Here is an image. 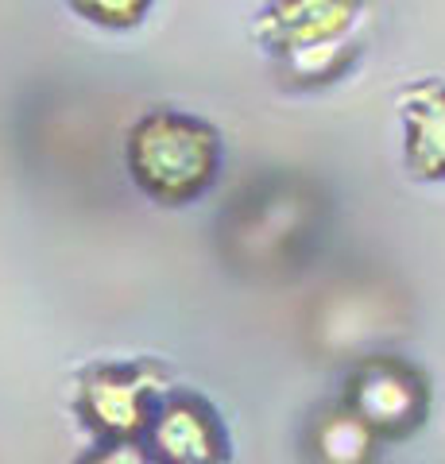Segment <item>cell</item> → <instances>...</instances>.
<instances>
[{
	"mask_svg": "<svg viewBox=\"0 0 445 464\" xmlns=\"http://www.w3.org/2000/svg\"><path fill=\"white\" fill-rule=\"evenodd\" d=\"M361 12L364 0H271L256 24V35L271 54L295 58L344 43Z\"/></svg>",
	"mask_w": 445,
	"mask_h": 464,
	"instance_id": "5",
	"label": "cell"
},
{
	"mask_svg": "<svg viewBox=\"0 0 445 464\" xmlns=\"http://www.w3.org/2000/svg\"><path fill=\"white\" fill-rule=\"evenodd\" d=\"M74 464H151L143 441H97Z\"/></svg>",
	"mask_w": 445,
	"mask_h": 464,
	"instance_id": "9",
	"label": "cell"
},
{
	"mask_svg": "<svg viewBox=\"0 0 445 464\" xmlns=\"http://www.w3.org/2000/svg\"><path fill=\"white\" fill-rule=\"evenodd\" d=\"M163 395L160 364H93L78 380L74 411L97 441H143Z\"/></svg>",
	"mask_w": 445,
	"mask_h": 464,
	"instance_id": "2",
	"label": "cell"
},
{
	"mask_svg": "<svg viewBox=\"0 0 445 464\" xmlns=\"http://www.w3.org/2000/svg\"><path fill=\"white\" fill-rule=\"evenodd\" d=\"M426 383L403 360L372 356L349 375L344 406L376 433V438H403L426 418Z\"/></svg>",
	"mask_w": 445,
	"mask_h": 464,
	"instance_id": "3",
	"label": "cell"
},
{
	"mask_svg": "<svg viewBox=\"0 0 445 464\" xmlns=\"http://www.w3.org/2000/svg\"><path fill=\"white\" fill-rule=\"evenodd\" d=\"M372 441H376V433L344 406L329 422L318 426V433H314V453H318L322 464H368Z\"/></svg>",
	"mask_w": 445,
	"mask_h": 464,
	"instance_id": "7",
	"label": "cell"
},
{
	"mask_svg": "<svg viewBox=\"0 0 445 464\" xmlns=\"http://www.w3.org/2000/svg\"><path fill=\"white\" fill-rule=\"evenodd\" d=\"M124 163L132 182L151 201L186 206V201H198L218 182V128L179 109H155L132 124L124 143Z\"/></svg>",
	"mask_w": 445,
	"mask_h": 464,
	"instance_id": "1",
	"label": "cell"
},
{
	"mask_svg": "<svg viewBox=\"0 0 445 464\" xmlns=\"http://www.w3.org/2000/svg\"><path fill=\"white\" fill-rule=\"evenodd\" d=\"M151 464H225L228 438L218 411L194 391H167L143 438Z\"/></svg>",
	"mask_w": 445,
	"mask_h": 464,
	"instance_id": "4",
	"label": "cell"
},
{
	"mask_svg": "<svg viewBox=\"0 0 445 464\" xmlns=\"http://www.w3.org/2000/svg\"><path fill=\"white\" fill-rule=\"evenodd\" d=\"M403 159L430 182H445V85L419 82L403 97Z\"/></svg>",
	"mask_w": 445,
	"mask_h": 464,
	"instance_id": "6",
	"label": "cell"
},
{
	"mask_svg": "<svg viewBox=\"0 0 445 464\" xmlns=\"http://www.w3.org/2000/svg\"><path fill=\"white\" fill-rule=\"evenodd\" d=\"M70 8L97 27L124 32V27H136L143 16H148L151 0H70Z\"/></svg>",
	"mask_w": 445,
	"mask_h": 464,
	"instance_id": "8",
	"label": "cell"
}]
</instances>
